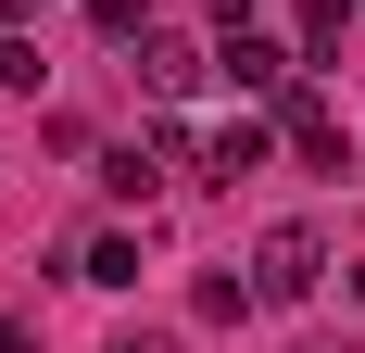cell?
I'll return each instance as SVG.
<instances>
[{
	"label": "cell",
	"mask_w": 365,
	"mask_h": 353,
	"mask_svg": "<svg viewBox=\"0 0 365 353\" xmlns=\"http://www.w3.org/2000/svg\"><path fill=\"white\" fill-rule=\"evenodd\" d=\"M189 151H202V139H189L177 114H151L139 139H113V151H101V189H113V202H151L164 176H189Z\"/></svg>",
	"instance_id": "cell-1"
},
{
	"label": "cell",
	"mask_w": 365,
	"mask_h": 353,
	"mask_svg": "<svg viewBox=\"0 0 365 353\" xmlns=\"http://www.w3.org/2000/svg\"><path fill=\"white\" fill-rule=\"evenodd\" d=\"M315 278H328V240H315V227H264V252H252V290H264V303H302Z\"/></svg>",
	"instance_id": "cell-2"
},
{
	"label": "cell",
	"mask_w": 365,
	"mask_h": 353,
	"mask_svg": "<svg viewBox=\"0 0 365 353\" xmlns=\"http://www.w3.org/2000/svg\"><path fill=\"white\" fill-rule=\"evenodd\" d=\"M290 64H302V51H290V38H264V26H227V51H215V76H227V89H252V101H277Z\"/></svg>",
	"instance_id": "cell-3"
},
{
	"label": "cell",
	"mask_w": 365,
	"mask_h": 353,
	"mask_svg": "<svg viewBox=\"0 0 365 353\" xmlns=\"http://www.w3.org/2000/svg\"><path fill=\"white\" fill-rule=\"evenodd\" d=\"M264 151H277V126H264V114H240V126H215V139L189 151V176H202V189H240Z\"/></svg>",
	"instance_id": "cell-4"
},
{
	"label": "cell",
	"mask_w": 365,
	"mask_h": 353,
	"mask_svg": "<svg viewBox=\"0 0 365 353\" xmlns=\"http://www.w3.org/2000/svg\"><path fill=\"white\" fill-rule=\"evenodd\" d=\"M277 139H290L302 164H328V176H340V114L315 101V89H277Z\"/></svg>",
	"instance_id": "cell-5"
},
{
	"label": "cell",
	"mask_w": 365,
	"mask_h": 353,
	"mask_svg": "<svg viewBox=\"0 0 365 353\" xmlns=\"http://www.w3.org/2000/svg\"><path fill=\"white\" fill-rule=\"evenodd\" d=\"M63 278H88V290H126V278H139V240H126V227H88V240L63 252Z\"/></svg>",
	"instance_id": "cell-6"
},
{
	"label": "cell",
	"mask_w": 365,
	"mask_h": 353,
	"mask_svg": "<svg viewBox=\"0 0 365 353\" xmlns=\"http://www.w3.org/2000/svg\"><path fill=\"white\" fill-rule=\"evenodd\" d=\"M202 64H215V51H189V38H139V76H151V101H189V89H202Z\"/></svg>",
	"instance_id": "cell-7"
},
{
	"label": "cell",
	"mask_w": 365,
	"mask_h": 353,
	"mask_svg": "<svg viewBox=\"0 0 365 353\" xmlns=\"http://www.w3.org/2000/svg\"><path fill=\"white\" fill-rule=\"evenodd\" d=\"M353 13H365V0H302V26H290V51H302V64H328L340 38H353Z\"/></svg>",
	"instance_id": "cell-8"
},
{
	"label": "cell",
	"mask_w": 365,
	"mask_h": 353,
	"mask_svg": "<svg viewBox=\"0 0 365 353\" xmlns=\"http://www.w3.org/2000/svg\"><path fill=\"white\" fill-rule=\"evenodd\" d=\"M189 303H202V328H240V316H252V303H264V290H252V278H240V265H215V278L189 290Z\"/></svg>",
	"instance_id": "cell-9"
},
{
	"label": "cell",
	"mask_w": 365,
	"mask_h": 353,
	"mask_svg": "<svg viewBox=\"0 0 365 353\" xmlns=\"http://www.w3.org/2000/svg\"><path fill=\"white\" fill-rule=\"evenodd\" d=\"M38 76H51V64H38V38H0V89H13V101H38Z\"/></svg>",
	"instance_id": "cell-10"
},
{
	"label": "cell",
	"mask_w": 365,
	"mask_h": 353,
	"mask_svg": "<svg viewBox=\"0 0 365 353\" xmlns=\"http://www.w3.org/2000/svg\"><path fill=\"white\" fill-rule=\"evenodd\" d=\"M88 26H101V38H139V26H151V0H88Z\"/></svg>",
	"instance_id": "cell-11"
},
{
	"label": "cell",
	"mask_w": 365,
	"mask_h": 353,
	"mask_svg": "<svg viewBox=\"0 0 365 353\" xmlns=\"http://www.w3.org/2000/svg\"><path fill=\"white\" fill-rule=\"evenodd\" d=\"M113 353H189L177 328H113Z\"/></svg>",
	"instance_id": "cell-12"
},
{
	"label": "cell",
	"mask_w": 365,
	"mask_h": 353,
	"mask_svg": "<svg viewBox=\"0 0 365 353\" xmlns=\"http://www.w3.org/2000/svg\"><path fill=\"white\" fill-rule=\"evenodd\" d=\"M0 353H38V328H26V303H0Z\"/></svg>",
	"instance_id": "cell-13"
},
{
	"label": "cell",
	"mask_w": 365,
	"mask_h": 353,
	"mask_svg": "<svg viewBox=\"0 0 365 353\" xmlns=\"http://www.w3.org/2000/svg\"><path fill=\"white\" fill-rule=\"evenodd\" d=\"M0 13H13V26H38V13H51V0H0Z\"/></svg>",
	"instance_id": "cell-14"
},
{
	"label": "cell",
	"mask_w": 365,
	"mask_h": 353,
	"mask_svg": "<svg viewBox=\"0 0 365 353\" xmlns=\"http://www.w3.org/2000/svg\"><path fill=\"white\" fill-rule=\"evenodd\" d=\"M240 13H252V0H227V26H240Z\"/></svg>",
	"instance_id": "cell-15"
},
{
	"label": "cell",
	"mask_w": 365,
	"mask_h": 353,
	"mask_svg": "<svg viewBox=\"0 0 365 353\" xmlns=\"http://www.w3.org/2000/svg\"><path fill=\"white\" fill-rule=\"evenodd\" d=\"M302 353H328V341H302Z\"/></svg>",
	"instance_id": "cell-16"
}]
</instances>
